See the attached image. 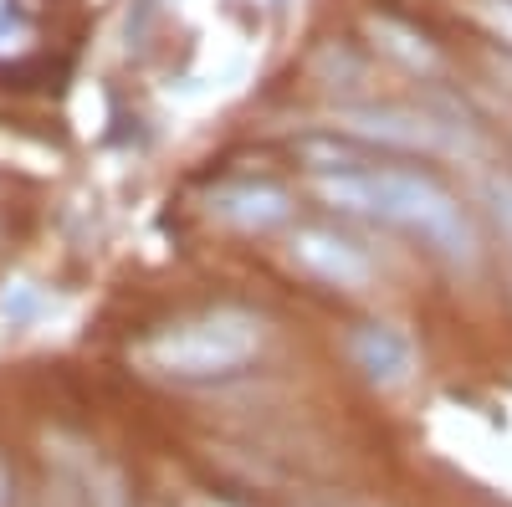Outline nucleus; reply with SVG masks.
Masks as SVG:
<instances>
[{"label":"nucleus","mask_w":512,"mask_h":507,"mask_svg":"<svg viewBox=\"0 0 512 507\" xmlns=\"http://www.w3.org/2000/svg\"><path fill=\"white\" fill-rule=\"evenodd\" d=\"M313 195L328 210H338V216L420 236L451 267H477V257H482V236H477L472 216H466L461 200L441 180L425 175V169L374 164L364 154L359 164H344V169H318Z\"/></svg>","instance_id":"nucleus-1"},{"label":"nucleus","mask_w":512,"mask_h":507,"mask_svg":"<svg viewBox=\"0 0 512 507\" xmlns=\"http://www.w3.org/2000/svg\"><path fill=\"white\" fill-rule=\"evenodd\" d=\"M267 349V323L246 308H210L169 323L139 344V364L159 379H226Z\"/></svg>","instance_id":"nucleus-2"},{"label":"nucleus","mask_w":512,"mask_h":507,"mask_svg":"<svg viewBox=\"0 0 512 507\" xmlns=\"http://www.w3.org/2000/svg\"><path fill=\"white\" fill-rule=\"evenodd\" d=\"M338 129L354 144H379V149H400V154H466L472 149V129L461 118L431 113V108H400V103H364L344 108Z\"/></svg>","instance_id":"nucleus-3"},{"label":"nucleus","mask_w":512,"mask_h":507,"mask_svg":"<svg viewBox=\"0 0 512 507\" xmlns=\"http://www.w3.org/2000/svg\"><path fill=\"white\" fill-rule=\"evenodd\" d=\"M287 262L333 292H369L374 287V262L349 236H338L328 226H297L287 236Z\"/></svg>","instance_id":"nucleus-4"},{"label":"nucleus","mask_w":512,"mask_h":507,"mask_svg":"<svg viewBox=\"0 0 512 507\" xmlns=\"http://www.w3.org/2000/svg\"><path fill=\"white\" fill-rule=\"evenodd\" d=\"M349 359L354 369L369 379V385L379 390H400L405 379L415 374V349H410V338L390 323H359L349 333Z\"/></svg>","instance_id":"nucleus-5"},{"label":"nucleus","mask_w":512,"mask_h":507,"mask_svg":"<svg viewBox=\"0 0 512 507\" xmlns=\"http://www.w3.org/2000/svg\"><path fill=\"white\" fill-rule=\"evenodd\" d=\"M210 216L221 226H236V231H272L292 216V205L277 185H256V180H241V185H221L210 195Z\"/></svg>","instance_id":"nucleus-6"},{"label":"nucleus","mask_w":512,"mask_h":507,"mask_svg":"<svg viewBox=\"0 0 512 507\" xmlns=\"http://www.w3.org/2000/svg\"><path fill=\"white\" fill-rule=\"evenodd\" d=\"M369 36H374V47L390 57V62H400L405 72L431 77V72L441 67V57H436V47H431V36L415 31V26H405V21H395V16H369Z\"/></svg>","instance_id":"nucleus-7"},{"label":"nucleus","mask_w":512,"mask_h":507,"mask_svg":"<svg viewBox=\"0 0 512 507\" xmlns=\"http://www.w3.org/2000/svg\"><path fill=\"white\" fill-rule=\"evenodd\" d=\"M461 11L472 16L492 41H502V47H512V0H461Z\"/></svg>","instance_id":"nucleus-8"},{"label":"nucleus","mask_w":512,"mask_h":507,"mask_svg":"<svg viewBox=\"0 0 512 507\" xmlns=\"http://www.w3.org/2000/svg\"><path fill=\"white\" fill-rule=\"evenodd\" d=\"M487 205H492V221L502 226V236L512 241V175L487 180Z\"/></svg>","instance_id":"nucleus-9"},{"label":"nucleus","mask_w":512,"mask_h":507,"mask_svg":"<svg viewBox=\"0 0 512 507\" xmlns=\"http://www.w3.org/2000/svg\"><path fill=\"white\" fill-rule=\"evenodd\" d=\"M93 507H128V502H123V487H118L113 477H103V487L93 492Z\"/></svg>","instance_id":"nucleus-10"}]
</instances>
